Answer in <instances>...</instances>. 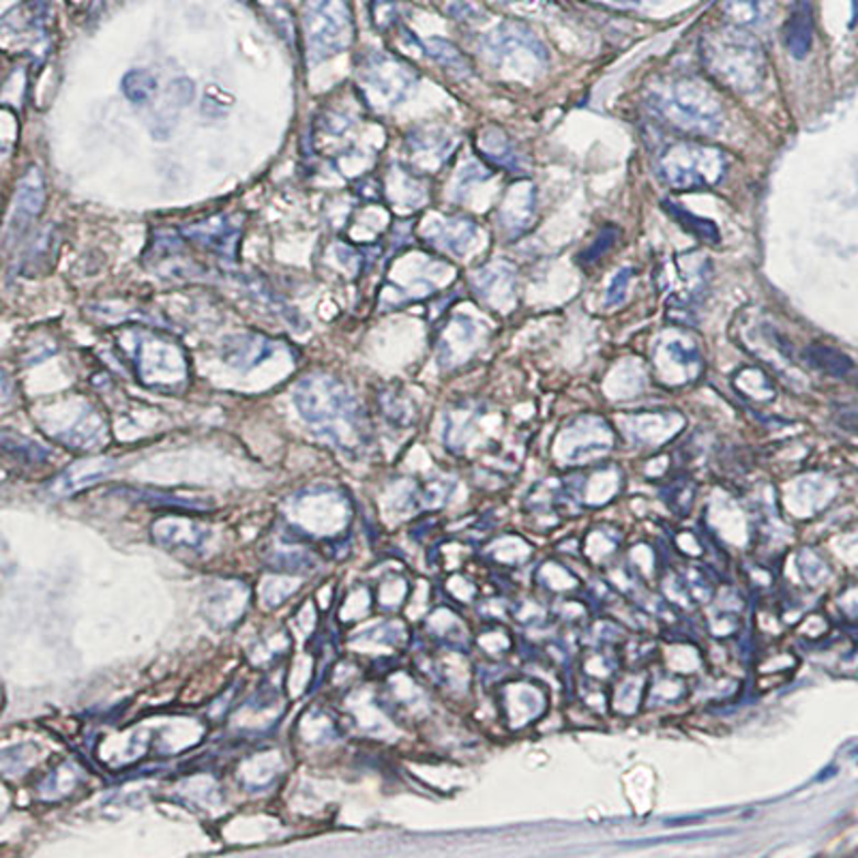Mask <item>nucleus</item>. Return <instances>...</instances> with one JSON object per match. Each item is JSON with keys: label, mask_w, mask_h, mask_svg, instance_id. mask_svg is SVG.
I'll use <instances>...</instances> for the list:
<instances>
[{"label": "nucleus", "mask_w": 858, "mask_h": 858, "mask_svg": "<svg viewBox=\"0 0 858 858\" xmlns=\"http://www.w3.org/2000/svg\"><path fill=\"white\" fill-rule=\"evenodd\" d=\"M294 404L308 423L316 425L328 441L337 443L342 449H350L355 443H361V408L339 380L326 374L305 378L297 387Z\"/></svg>", "instance_id": "f257e3e1"}, {"label": "nucleus", "mask_w": 858, "mask_h": 858, "mask_svg": "<svg viewBox=\"0 0 858 858\" xmlns=\"http://www.w3.org/2000/svg\"><path fill=\"white\" fill-rule=\"evenodd\" d=\"M700 54L709 74L732 91H758L765 82V49L747 31L736 26L711 31L702 37Z\"/></svg>", "instance_id": "f03ea898"}, {"label": "nucleus", "mask_w": 858, "mask_h": 858, "mask_svg": "<svg viewBox=\"0 0 858 858\" xmlns=\"http://www.w3.org/2000/svg\"><path fill=\"white\" fill-rule=\"evenodd\" d=\"M650 108L672 127L689 134H715L723 125L720 99L698 80H672L648 97Z\"/></svg>", "instance_id": "7ed1b4c3"}, {"label": "nucleus", "mask_w": 858, "mask_h": 858, "mask_svg": "<svg viewBox=\"0 0 858 858\" xmlns=\"http://www.w3.org/2000/svg\"><path fill=\"white\" fill-rule=\"evenodd\" d=\"M303 40L310 65H320L348 49L355 40V20L346 0H305Z\"/></svg>", "instance_id": "20e7f679"}, {"label": "nucleus", "mask_w": 858, "mask_h": 858, "mask_svg": "<svg viewBox=\"0 0 858 858\" xmlns=\"http://www.w3.org/2000/svg\"><path fill=\"white\" fill-rule=\"evenodd\" d=\"M416 82L419 76L406 60L387 52H371L359 65L361 97L376 110H391L404 103Z\"/></svg>", "instance_id": "39448f33"}, {"label": "nucleus", "mask_w": 858, "mask_h": 858, "mask_svg": "<svg viewBox=\"0 0 858 858\" xmlns=\"http://www.w3.org/2000/svg\"><path fill=\"white\" fill-rule=\"evenodd\" d=\"M659 170L675 189L713 187L727 172V157L715 146L678 142L664 151Z\"/></svg>", "instance_id": "423d86ee"}, {"label": "nucleus", "mask_w": 858, "mask_h": 858, "mask_svg": "<svg viewBox=\"0 0 858 858\" xmlns=\"http://www.w3.org/2000/svg\"><path fill=\"white\" fill-rule=\"evenodd\" d=\"M125 337L130 342V359L142 382L164 387L185 380L187 359L181 346L172 337L144 328H136Z\"/></svg>", "instance_id": "0eeeda50"}, {"label": "nucleus", "mask_w": 858, "mask_h": 858, "mask_svg": "<svg viewBox=\"0 0 858 858\" xmlns=\"http://www.w3.org/2000/svg\"><path fill=\"white\" fill-rule=\"evenodd\" d=\"M711 260L700 252H684L672 256L655 272V283L666 294L668 308L680 316H691L693 308L706 294Z\"/></svg>", "instance_id": "6e6552de"}, {"label": "nucleus", "mask_w": 858, "mask_h": 858, "mask_svg": "<svg viewBox=\"0 0 858 858\" xmlns=\"http://www.w3.org/2000/svg\"><path fill=\"white\" fill-rule=\"evenodd\" d=\"M483 54L494 65H502L511 56H528L539 65H545L549 58L542 40L528 26L515 22H504L488 33L483 37Z\"/></svg>", "instance_id": "1a4fd4ad"}, {"label": "nucleus", "mask_w": 858, "mask_h": 858, "mask_svg": "<svg viewBox=\"0 0 858 858\" xmlns=\"http://www.w3.org/2000/svg\"><path fill=\"white\" fill-rule=\"evenodd\" d=\"M182 238L196 243L202 249H209L211 254L234 260L241 241V226L226 215H213L182 226Z\"/></svg>", "instance_id": "9d476101"}, {"label": "nucleus", "mask_w": 858, "mask_h": 858, "mask_svg": "<svg viewBox=\"0 0 858 858\" xmlns=\"http://www.w3.org/2000/svg\"><path fill=\"white\" fill-rule=\"evenodd\" d=\"M470 283L481 301L492 308H504L515 299L517 272L506 263H494L475 272L470 277Z\"/></svg>", "instance_id": "9b49d317"}, {"label": "nucleus", "mask_w": 858, "mask_h": 858, "mask_svg": "<svg viewBox=\"0 0 858 858\" xmlns=\"http://www.w3.org/2000/svg\"><path fill=\"white\" fill-rule=\"evenodd\" d=\"M46 207V185L40 168H29L15 191L13 213H11V234H22L40 218Z\"/></svg>", "instance_id": "f8f14e48"}, {"label": "nucleus", "mask_w": 858, "mask_h": 858, "mask_svg": "<svg viewBox=\"0 0 858 858\" xmlns=\"http://www.w3.org/2000/svg\"><path fill=\"white\" fill-rule=\"evenodd\" d=\"M535 209H537V191L531 182H517L513 185L502 204H500V226L504 227L511 236H520L535 222Z\"/></svg>", "instance_id": "ddd939ff"}, {"label": "nucleus", "mask_w": 858, "mask_h": 858, "mask_svg": "<svg viewBox=\"0 0 858 858\" xmlns=\"http://www.w3.org/2000/svg\"><path fill=\"white\" fill-rule=\"evenodd\" d=\"M275 350H277V344L269 337L258 335V333H241V335L227 337L226 342L222 344V359L241 371H247V369H254L256 365L271 359Z\"/></svg>", "instance_id": "4468645a"}, {"label": "nucleus", "mask_w": 858, "mask_h": 858, "mask_svg": "<svg viewBox=\"0 0 858 858\" xmlns=\"http://www.w3.org/2000/svg\"><path fill=\"white\" fill-rule=\"evenodd\" d=\"M114 464L105 459H92V461H80L71 468H67L63 475H58L49 486L47 494L54 498L69 497L76 494L92 483L105 479L112 472Z\"/></svg>", "instance_id": "2eb2a0df"}, {"label": "nucleus", "mask_w": 858, "mask_h": 858, "mask_svg": "<svg viewBox=\"0 0 858 858\" xmlns=\"http://www.w3.org/2000/svg\"><path fill=\"white\" fill-rule=\"evenodd\" d=\"M408 151L414 168L419 170H438L445 159L452 155L453 140L443 132H410Z\"/></svg>", "instance_id": "dca6fc26"}, {"label": "nucleus", "mask_w": 858, "mask_h": 858, "mask_svg": "<svg viewBox=\"0 0 858 858\" xmlns=\"http://www.w3.org/2000/svg\"><path fill=\"white\" fill-rule=\"evenodd\" d=\"M477 146H479L481 155L490 164L500 166V168H504L509 172H522L524 170V157H522L520 148L515 146V142L506 136L502 130H498V127L483 130L477 137Z\"/></svg>", "instance_id": "f3484780"}, {"label": "nucleus", "mask_w": 858, "mask_h": 858, "mask_svg": "<svg viewBox=\"0 0 858 858\" xmlns=\"http://www.w3.org/2000/svg\"><path fill=\"white\" fill-rule=\"evenodd\" d=\"M775 0H723V15L729 26L740 31L765 29L775 18Z\"/></svg>", "instance_id": "a211bd4d"}, {"label": "nucleus", "mask_w": 858, "mask_h": 858, "mask_svg": "<svg viewBox=\"0 0 858 858\" xmlns=\"http://www.w3.org/2000/svg\"><path fill=\"white\" fill-rule=\"evenodd\" d=\"M479 227L468 218H453L443 224H436L434 232L430 234V243L453 256H464L472 243L477 241Z\"/></svg>", "instance_id": "6ab92c4d"}, {"label": "nucleus", "mask_w": 858, "mask_h": 858, "mask_svg": "<svg viewBox=\"0 0 858 858\" xmlns=\"http://www.w3.org/2000/svg\"><path fill=\"white\" fill-rule=\"evenodd\" d=\"M783 42L794 58H805L810 54L813 42V20L807 0H799L792 18L785 24Z\"/></svg>", "instance_id": "aec40b11"}, {"label": "nucleus", "mask_w": 858, "mask_h": 858, "mask_svg": "<svg viewBox=\"0 0 858 858\" xmlns=\"http://www.w3.org/2000/svg\"><path fill=\"white\" fill-rule=\"evenodd\" d=\"M425 49H427V54H430L434 60H438V63H441L445 69H449L452 74L468 76V74L472 71L468 58H466L457 47L453 46V44L445 42V40H438V37H436V40H430Z\"/></svg>", "instance_id": "412c9836"}, {"label": "nucleus", "mask_w": 858, "mask_h": 858, "mask_svg": "<svg viewBox=\"0 0 858 858\" xmlns=\"http://www.w3.org/2000/svg\"><path fill=\"white\" fill-rule=\"evenodd\" d=\"M121 89L123 94L136 103V105H144L148 103L155 94H157V80L153 74L144 71V69H136V71H130L123 82H121Z\"/></svg>", "instance_id": "4be33fe9"}, {"label": "nucleus", "mask_w": 858, "mask_h": 858, "mask_svg": "<svg viewBox=\"0 0 858 858\" xmlns=\"http://www.w3.org/2000/svg\"><path fill=\"white\" fill-rule=\"evenodd\" d=\"M666 211L677 220L678 224H682L684 230H689L691 234L704 238L706 243H720V227L715 226L713 222H709L704 218H698V215L680 209L677 204L672 207L670 202H666Z\"/></svg>", "instance_id": "5701e85b"}, {"label": "nucleus", "mask_w": 858, "mask_h": 858, "mask_svg": "<svg viewBox=\"0 0 858 858\" xmlns=\"http://www.w3.org/2000/svg\"><path fill=\"white\" fill-rule=\"evenodd\" d=\"M807 357H810V361L813 365H817L822 369H828L835 376H846L853 369V363L846 355H842V353H837L833 348H826V346H812L807 350Z\"/></svg>", "instance_id": "b1692460"}, {"label": "nucleus", "mask_w": 858, "mask_h": 858, "mask_svg": "<svg viewBox=\"0 0 858 858\" xmlns=\"http://www.w3.org/2000/svg\"><path fill=\"white\" fill-rule=\"evenodd\" d=\"M616 236H619V230H616V227H605V230L597 236V241H594V243L588 247L587 252L580 256V265H582V267H590V265L599 263V260L614 247Z\"/></svg>", "instance_id": "393cba45"}, {"label": "nucleus", "mask_w": 858, "mask_h": 858, "mask_svg": "<svg viewBox=\"0 0 858 858\" xmlns=\"http://www.w3.org/2000/svg\"><path fill=\"white\" fill-rule=\"evenodd\" d=\"M54 249V230H52V226L46 227L40 236H37V247L33 245L31 249H29V256H26V269H40V267H44V265H47V260H49V256H47V252H52Z\"/></svg>", "instance_id": "a878e982"}, {"label": "nucleus", "mask_w": 858, "mask_h": 858, "mask_svg": "<svg viewBox=\"0 0 858 858\" xmlns=\"http://www.w3.org/2000/svg\"><path fill=\"white\" fill-rule=\"evenodd\" d=\"M632 269H623V271L616 272L614 279L610 281L608 286V292H605V299L610 305H619L625 301L627 297V290H629V281H632Z\"/></svg>", "instance_id": "bb28decb"}, {"label": "nucleus", "mask_w": 858, "mask_h": 858, "mask_svg": "<svg viewBox=\"0 0 858 858\" xmlns=\"http://www.w3.org/2000/svg\"><path fill=\"white\" fill-rule=\"evenodd\" d=\"M490 177H492V172H490V170L481 168L479 164H468V166H466V170H464V175H461V179H459V182H457V191H455V196H457V198H464L470 185H475V182L488 181Z\"/></svg>", "instance_id": "cd10ccee"}, {"label": "nucleus", "mask_w": 858, "mask_h": 858, "mask_svg": "<svg viewBox=\"0 0 858 858\" xmlns=\"http://www.w3.org/2000/svg\"><path fill=\"white\" fill-rule=\"evenodd\" d=\"M594 2L612 4V7H621V9H639V7L657 4V2H661V0H594Z\"/></svg>", "instance_id": "c85d7f7f"}, {"label": "nucleus", "mask_w": 858, "mask_h": 858, "mask_svg": "<svg viewBox=\"0 0 858 858\" xmlns=\"http://www.w3.org/2000/svg\"><path fill=\"white\" fill-rule=\"evenodd\" d=\"M245 2H247V0H245Z\"/></svg>", "instance_id": "c756f323"}]
</instances>
